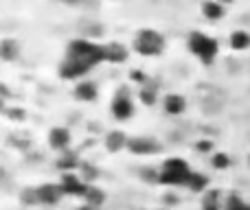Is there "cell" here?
Wrapping results in <instances>:
<instances>
[{
    "instance_id": "cell-29",
    "label": "cell",
    "mask_w": 250,
    "mask_h": 210,
    "mask_svg": "<svg viewBox=\"0 0 250 210\" xmlns=\"http://www.w3.org/2000/svg\"><path fill=\"white\" fill-rule=\"evenodd\" d=\"M160 210H169V208H160Z\"/></svg>"
},
{
    "instance_id": "cell-24",
    "label": "cell",
    "mask_w": 250,
    "mask_h": 210,
    "mask_svg": "<svg viewBox=\"0 0 250 210\" xmlns=\"http://www.w3.org/2000/svg\"><path fill=\"white\" fill-rule=\"evenodd\" d=\"M20 199L24 204H29V206H35V204H38V191L35 189H24L20 193Z\"/></svg>"
},
{
    "instance_id": "cell-21",
    "label": "cell",
    "mask_w": 250,
    "mask_h": 210,
    "mask_svg": "<svg viewBox=\"0 0 250 210\" xmlns=\"http://www.w3.org/2000/svg\"><path fill=\"white\" fill-rule=\"evenodd\" d=\"M138 88H141V90H138V99H141L145 105H154L156 101H158V90H156L154 86L143 83V86H138Z\"/></svg>"
},
{
    "instance_id": "cell-20",
    "label": "cell",
    "mask_w": 250,
    "mask_h": 210,
    "mask_svg": "<svg viewBox=\"0 0 250 210\" xmlns=\"http://www.w3.org/2000/svg\"><path fill=\"white\" fill-rule=\"evenodd\" d=\"M187 189L193 191V193H207V191H208V180H207V175H202V173L193 171V173H191L189 184H187Z\"/></svg>"
},
{
    "instance_id": "cell-19",
    "label": "cell",
    "mask_w": 250,
    "mask_h": 210,
    "mask_svg": "<svg viewBox=\"0 0 250 210\" xmlns=\"http://www.w3.org/2000/svg\"><path fill=\"white\" fill-rule=\"evenodd\" d=\"M105 202V193L99 189V186L90 184L86 191V195H83V204H88V206H95V208H101Z\"/></svg>"
},
{
    "instance_id": "cell-18",
    "label": "cell",
    "mask_w": 250,
    "mask_h": 210,
    "mask_svg": "<svg viewBox=\"0 0 250 210\" xmlns=\"http://www.w3.org/2000/svg\"><path fill=\"white\" fill-rule=\"evenodd\" d=\"M0 57H2L4 61H13L20 57V44L16 42V39H2L0 42Z\"/></svg>"
},
{
    "instance_id": "cell-14",
    "label": "cell",
    "mask_w": 250,
    "mask_h": 210,
    "mask_svg": "<svg viewBox=\"0 0 250 210\" xmlns=\"http://www.w3.org/2000/svg\"><path fill=\"white\" fill-rule=\"evenodd\" d=\"M224 197L220 189H208L202 193V210H224Z\"/></svg>"
},
{
    "instance_id": "cell-25",
    "label": "cell",
    "mask_w": 250,
    "mask_h": 210,
    "mask_svg": "<svg viewBox=\"0 0 250 210\" xmlns=\"http://www.w3.org/2000/svg\"><path fill=\"white\" fill-rule=\"evenodd\" d=\"M97 173H99V171H97L92 164H82V177L88 182V184H90V182L97 177Z\"/></svg>"
},
{
    "instance_id": "cell-1",
    "label": "cell",
    "mask_w": 250,
    "mask_h": 210,
    "mask_svg": "<svg viewBox=\"0 0 250 210\" xmlns=\"http://www.w3.org/2000/svg\"><path fill=\"white\" fill-rule=\"evenodd\" d=\"M68 59L82 61V64L97 68L99 64L105 61V44H99L90 38H77L66 46V55Z\"/></svg>"
},
{
    "instance_id": "cell-22",
    "label": "cell",
    "mask_w": 250,
    "mask_h": 210,
    "mask_svg": "<svg viewBox=\"0 0 250 210\" xmlns=\"http://www.w3.org/2000/svg\"><path fill=\"white\" fill-rule=\"evenodd\" d=\"M224 210H250V206L237 193H229L224 197Z\"/></svg>"
},
{
    "instance_id": "cell-15",
    "label": "cell",
    "mask_w": 250,
    "mask_h": 210,
    "mask_svg": "<svg viewBox=\"0 0 250 210\" xmlns=\"http://www.w3.org/2000/svg\"><path fill=\"white\" fill-rule=\"evenodd\" d=\"M57 169L62 173H75L77 169H82V162H79V155L75 151H64V153L57 158Z\"/></svg>"
},
{
    "instance_id": "cell-4",
    "label": "cell",
    "mask_w": 250,
    "mask_h": 210,
    "mask_svg": "<svg viewBox=\"0 0 250 210\" xmlns=\"http://www.w3.org/2000/svg\"><path fill=\"white\" fill-rule=\"evenodd\" d=\"M165 35L156 29H141L134 35V51L143 57H158L165 53Z\"/></svg>"
},
{
    "instance_id": "cell-5",
    "label": "cell",
    "mask_w": 250,
    "mask_h": 210,
    "mask_svg": "<svg viewBox=\"0 0 250 210\" xmlns=\"http://www.w3.org/2000/svg\"><path fill=\"white\" fill-rule=\"evenodd\" d=\"M134 110H136V105H134L132 92H129L127 88H119L112 96V103H110L112 116L117 120H121V123H125V120H129L134 116Z\"/></svg>"
},
{
    "instance_id": "cell-2",
    "label": "cell",
    "mask_w": 250,
    "mask_h": 210,
    "mask_svg": "<svg viewBox=\"0 0 250 210\" xmlns=\"http://www.w3.org/2000/svg\"><path fill=\"white\" fill-rule=\"evenodd\" d=\"M191 167L182 158H167L158 169V184L160 186H176V189H187L191 180Z\"/></svg>"
},
{
    "instance_id": "cell-13",
    "label": "cell",
    "mask_w": 250,
    "mask_h": 210,
    "mask_svg": "<svg viewBox=\"0 0 250 210\" xmlns=\"http://www.w3.org/2000/svg\"><path fill=\"white\" fill-rule=\"evenodd\" d=\"M127 57H129V51L123 42L105 44V61H110V64H123V61H127Z\"/></svg>"
},
{
    "instance_id": "cell-23",
    "label": "cell",
    "mask_w": 250,
    "mask_h": 210,
    "mask_svg": "<svg viewBox=\"0 0 250 210\" xmlns=\"http://www.w3.org/2000/svg\"><path fill=\"white\" fill-rule=\"evenodd\" d=\"M211 167L217 169V171H222V169H229L230 167V158L229 153H222V151H217V153L211 155Z\"/></svg>"
},
{
    "instance_id": "cell-27",
    "label": "cell",
    "mask_w": 250,
    "mask_h": 210,
    "mask_svg": "<svg viewBox=\"0 0 250 210\" xmlns=\"http://www.w3.org/2000/svg\"><path fill=\"white\" fill-rule=\"evenodd\" d=\"M77 210H99V208H95V206H88V204H83L82 208H77Z\"/></svg>"
},
{
    "instance_id": "cell-28",
    "label": "cell",
    "mask_w": 250,
    "mask_h": 210,
    "mask_svg": "<svg viewBox=\"0 0 250 210\" xmlns=\"http://www.w3.org/2000/svg\"><path fill=\"white\" fill-rule=\"evenodd\" d=\"M217 2H222V4H224V7H226V4H230V2H233V0H217Z\"/></svg>"
},
{
    "instance_id": "cell-12",
    "label": "cell",
    "mask_w": 250,
    "mask_h": 210,
    "mask_svg": "<svg viewBox=\"0 0 250 210\" xmlns=\"http://www.w3.org/2000/svg\"><path fill=\"white\" fill-rule=\"evenodd\" d=\"M163 110H165V114H169V116H180V114H185V110H187V99H185L182 95L169 92V95L163 99Z\"/></svg>"
},
{
    "instance_id": "cell-3",
    "label": "cell",
    "mask_w": 250,
    "mask_h": 210,
    "mask_svg": "<svg viewBox=\"0 0 250 210\" xmlns=\"http://www.w3.org/2000/svg\"><path fill=\"white\" fill-rule=\"evenodd\" d=\"M187 46H189L191 55L204 66H211L213 61L217 59V55H220V44H217V39L207 35L204 31H193V33H189Z\"/></svg>"
},
{
    "instance_id": "cell-17",
    "label": "cell",
    "mask_w": 250,
    "mask_h": 210,
    "mask_svg": "<svg viewBox=\"0 0 250 210\" xmlns=\"http://www.w3.org/2000/svg\"><path fill=\"white\" fill-rule=\"evenodd\" d=\"M202 16L211 22H217L224 18V4L217 0H204L202 2Z\"/></svg>"
},
{
    "instance_id": "cell-9",
    "label": "cell",
    "mask_w": 250,
    "mask_h": 210,
    "mask_svg": "<svg viewBox=\"0 0 250 210\" xmlns=\"http://www.w3.org/2000/svg\"><path fill=\"white\" fill-rule=\"evenodd\" d=\"M127 151L129 153H134V155H151V153H158L160 145L154 140V138L138 136V138H129Z\"/></svg>"
},
{
    "instance_id": "cell-16",
    "label": "cell",
    "mask_w": 250,
    "mask_h": 210,
    "mask_svg": "<svg viewBox=\"0 0 250 210\" xmlns=\"http://www.w3.org/2000/svg\"><path fill=\"white\" fill-rule=\"evenodd\" d=\"M229 46L233 51H246V48H250V33L246 29H235L229 35Z\"/></svg>"
},
{
    "instance_id": "cell-10",
    "label": "cell",
    "mask_w": 250,
    "mask_h": 210,
    "mask_svg": "<svg viewBox=\"0 0 250 210\" xmlns=\"http://www.w3.org/2000/svg\"><path fill=\"white\" fill-rule=\"evenodd\" d=\"M73 95L77 101L92 103V101H97V96H99V86H97L95 81H90V79H82V81L75 83Z\"/></svg>"
},
{
    "instance_id": "cell-11",
    "label": "cell",
    "mask_w": 250,
    "mask_h": 210,
    "mask_svg": "<svg viewBox=\"0 0 250 210\" xmlns=\"http://www.w3.org/2000/svg\"><path fill=\"white\" fill-rule=\"evenodd\" d=\"M127 145H129V138L121 129H112V132H108L104 138V147L110 153H119V151L127 149Z\"/></svg>"
},
{
    "instance_id": "cell-7",
    "label": "cell",
    "mask_w": 250,
    "mask_h": 210,
    "mask_svg": "<svg viewBox=\"0 0 250 210\" xmlns=\"http://www.w3.org/2000/svg\"><path fill=\"white\" fill-rule=\"evenodd\" d=\"M35 191H38V204L40 206H57V204L66 197L64 191H62V186H60V182H57V184H53V182L40 184V186H35Z\"/></svg>"
},
{
    "instance_id": "cell-8",
    "label": "cell",
    "mask_w": 250,
    "mask_h": 210,
    "mask_svg": "<svg viewBox=\"0 0 250 210\" xmlns=\"http://www.w3.org/2000/svg\"><path fill=\"white\" fill-rule=\"evenodd\" d=\"M46 140H48V147H51L53 151H57V153H64V151L70 149L73 136H70V132L66 127H53L51 132H48Z\"/></svg>"
},
{
    "instance_id": "cell-6",
    "label": "cell",
    "mask_w": 250,
    "mask_h": 210,
    "mask_svg": "<svg viewBox=\"0 0 250 210\" xmlns=\"http://www.w3.org/2000/svg\"><path fill=\"white\" fill-rule=\"evenodd\" d=\"M60 186H62L66 197H82L83 199V195H86V191L90 184H88L82 175H77V173H62Z\"/></svg>"
},
{
    "instance_id": "cell-26",
    "label": "cell",
    "mask_w": 250,
    "mask_h": 210,
    "mask_svg": "<svg viewBox=\"0 0 250 210\" xmlns=\"http://www.w3.org/2000/svg\"><path fill=\"white\" fill-rule=\"evenodd\" d=\"M62 4H70V7H75V4H79L82 0H60Z\"/></svg>"
}]
</instances>
